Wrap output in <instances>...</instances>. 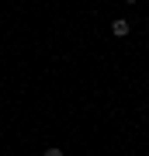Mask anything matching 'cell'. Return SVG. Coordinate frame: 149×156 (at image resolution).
Returning a JSON list of instances; mask_svg holds the SVG:
<instances>
[{
  "label": "cell",
  "mask_w": 149,
  "mask_h": 156,
  "mask_svg": "<svg viewBox=\"0 0 149 156\" xmlns=\"http://www.w3.org/2000/svg\"><path fill=\"white\" fill-rule=\"evenodd\" d=\"M111 31H115V35H118V38H125V35H128V31H132V24H128V21H125V17H118V21H115V24H111Z\"/></svg>",
  "instance_id": "1"
},
{
  "label": "cell",
  "mask_w": 149,
  "mask_h": 156,
  "mask_svg": "<svg viewBox=\"0 0 149 156\" xmlns=\"http://www.w3.org/2000/svg\"><path fill=\"white\" fill-rule=\"evenodd\" d=\"M45 156H62V149H59V146H52V149H45Z\"/></svg>",
  "instance_id": "2"
},
{
  "label": "cell",
  "mask_w": 149,
  "mask_h": 156,
  "mask_svg": "<svg viewBox=\"0 0 149 156\" xmlns=\"http://www.w3.org/2000/svg\"><path fill=\"white\" fill-rule=\"evenodd\" d=\"M125 4H135V0H125Z\"/></svg>",
  "instance_id": "3"
}]
</instances>
